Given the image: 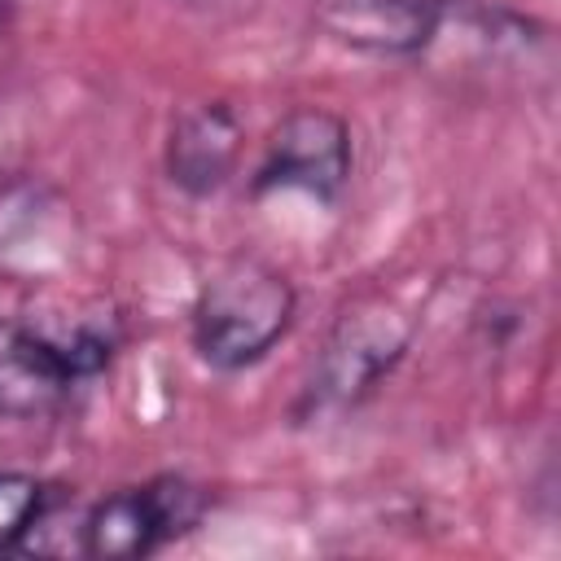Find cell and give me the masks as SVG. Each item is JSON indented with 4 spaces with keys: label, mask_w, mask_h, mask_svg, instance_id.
I'll list each match as a JSON object with an SVG mask.
<instances>
[{
    "label": "cell",
    "mask_w": 561,
    "mask_h": 561,
    "mask_svg": "<svg viewBox=\"0 0 561 561\" xmlns=\"http://www.w3.org/2000/svg\"><path fill=\"white\" fill-rule=\"evenodd\" d=\"M294 320V285L263 259H228L193 302V346L210 368H245L263 359Z\"/></svg>",
    "instance_id": "6da1fadb"
},
{
    "label": "cell",
    "mask_w": 561,
    "mask_h": 561,
    "mask_svg": "<svg viewBox=\"0 0 561 561\" xmlns=\"http://www.w3.org/2000/svg\"><path fill=\"white\" fill-rule=\"evenodd\" d=\"M408 329L394 324L386 307L342 316V324L329 337V351L320 359V377L311 381V399H333V403H355L403 351Z\"/></svg>",
    "instance_id": "5b68a950"
},
{
    "label": "cell",
    "mask_w": 561,
    "mask_h": 561,
    "mask_svg": "<svg viewBox=\"0 0 561 561\" xmlns=\"http://www.w3.org/2000/svg\"><path fill=\"white\" fill-rule=\"evenodd\" d=\"M114 351V320H79L70 333H53L13 316H0V412L39 416L53 412L75 381L105 368Z\"/></svg>",
    "instance_id": "7a4b0ae2"
},
{
    "label": "cell",
    "mask_w": 561,
    "mask_h": 561,
    "mask_svg": "<svg viewBox=\"0 0 561 561\" xmlns=\"http://www.w3.org/2000/svg\"><path fill=\"white\" fill-rule=\"evenodd\" d=\"M447 0H329L324 26L373 53H416L438 35Z\"/></svg>",
    "instance_id": "52a82bcc"
},
{
    "label": "cell",
    "mask_w": 561,
    "mask_h": 561,
    "mask_svg": "<svg viewBox=\"0 0 561 561\" xmlns=\"http://www.w3.org/2000/svg\"><path fill=\"white\" fill-rule=\"evenodd\" d=\"M202 491L175 473L149 478L140 486H123L105 495L83 522V552L88 557H149L162 543L180 539L202 517Z\"/></svg>",
    "instance_id": "3957f363"
},
{
    "label": "cell",
    "mask_w": 561,
    "mask_h": 561,
    "mask_svg": "<svg viewBox=\"0 0 561 561\" xmlns=\"http://www.w3.org/2000/svg\"><path fill=\"white\" fill-rule=\"evenodd\" d=\"M351 175V131L337 114L320 105L289 110L259 158L254 171V193L272 188H302L320 202H333Z\"/></svg>",
    "instance_id": "277c9868"
},
{
    "label": "cell",
    "mask_w": 561,
    "mask_h": 561,
    "mask_svg": "<svg viewBox=\"0 0 561 561\" xmlns=\"http://www.w3.org/2000/svg\"><path fill=\"white\" fill-rule=\"evenodd\" d=\"M9 9H13V0H0V31H4V22H9Z\"/></svg>",
    "instance_id": "9c48e42d"
},
{
    "label": "cell",
    "mask_w": 561,
    "mask_h": 561,
    "mask_svg": "<svg viewBox=\"0 0 561 561\" xmlns=\"http://www.w3.org/2000/svg\"><path fill=\"white\" fill-rule=\"evenodd\" d=\"M241 153V123L224 101H202L180 110L167 140V175L193 197L215 193Z\"/></svg>",
    "instance_id": "8992f818"
},
{
    "label": "cell",
    "mask_w": 561,
    "mask_h": 561,
    "mask_svg": "<svg viewBox=\"0 0 561 561\" xmlns=\"http://www.w3.org/2000/svg\"><path fill=\"white\" fill-rule=\"evenodd\" d=\"M44 517V486L22 473H0V552Z\"/></svg>",
    "instance_id": "ba28073f"
}]
</instances>
